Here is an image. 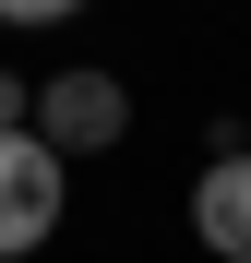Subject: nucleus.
I'll return each mask as SVG.
<instances>
[{
    "instance_id": "nucleus-1",
    "label": "nucleus",
    "mask_w": 251,
    "mask_h": 263,
    "mask_svg": "<svg viewBox=\"0 0 251 263\" xmlns=\"http://www.w3.org/2000/svg\"><path fill=\"white\" fill-rule=\"evenodd\" d=\"M24 132H36L60 167H72V156H108L120 132H132V84H120V72H48Z\"/></svg>"
},
{
    "instance_id": "nucleus-2",
    "label": "nucleus",
    "mask_w": 251,
    "mask_h": 263,
    "mask_svg": "<svg viewBox=\"0 0 251 263\" xmlns=\"http://www.w3.org/2000/svg\"><path fill=\"white\" fill-rule=\"evenodd\" d=\"M60 203H72V180H60V156L36 144V132H0V263L48 251V228H60Z\"/></svg>"
},
{
    "instance_id": "nucleus-3",
    "label": "nucleus",
    "mask_w": 251,
    "mask_h": 263,
    "mask_svg": "<svg viewBox=\"0 0 251 263\" xmlns=\"http://www.w3.org/2000/svg\"><path fill=\"white\" fill-rule=\"evenodd\" d=\"M191 239L216 263H251V156H216L191 180Z\"/></svg>"
},
{
    "instance_id": "nucleus-4",
    "label": "nucleus",
    "mask_w": 251,
    "mask_h": 263,
    "mask_svg": "<svg viewBox=\"0 0 251 263\" xmlns=\"http://www.w3.org/2000/svg\"><path fill=\"white\" fill-rule=\"evenodd\" d=\"M36 120V72H0V132H24Z\"/></svg>"
},
{
    "instance_id": "nucleus-5",
    "label": "nucleus",
    "mask_w": 251,
    "mask_h": 263,
    "mask_svg": "<svg viewBox=\"0 0 251 263\" xmlns=\"http://www.w3.org/2000/svg\"><path fill=\"white\" fill-rule=\"evenodd\" d=\"M84 0H0V24H72Z\"/></svg>"
}]
</instances>
